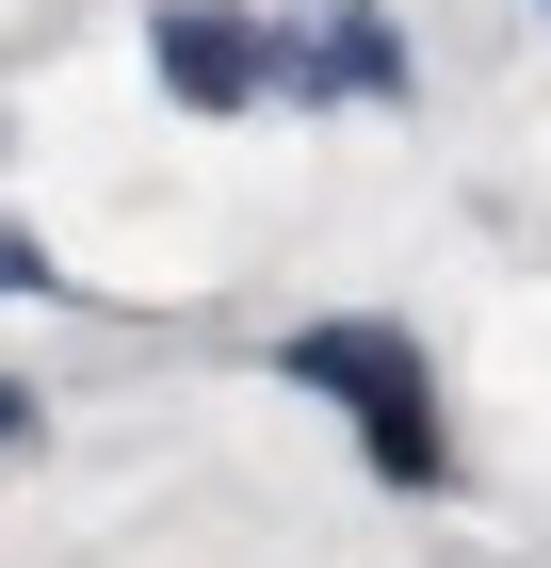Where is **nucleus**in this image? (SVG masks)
<instances>
[{
	"instance_id": "nucleus-2",
	"label": "nucleus",
	"mask_w": 551,
	"mask_h": 568,
	"mask_svg": "<svg viewBox=\"0 0 551 568\" xmlns=\"http://www.w3.org/2000/svg\"><path fill=\"white\" fill-rule=\"evenodd\" d=\"M146 65H163L178 114H244V98L293 82V33H259V17H227V0H163V17H146Z\"/></svg>"
},
{
	"instance_id": "nucleus-5",
	"label": "nucleus",
	"mask_w": 551,
	"mask_h": 568,
	"mask_svg": "<svg viewBox=\"0 0 551 568\" xmlns=\"http://www.w3.org/2000/svg\"><path fill=\"white\" fill-rule=\"evenodd\" d=\"M325 17H374V0H325Z\"/></svg>"
},
{
	"instance_id": "nucleus-4",
	"label": "nucleus",
	"mask_w": 551,
	"mask_h": 568,
	"mask_svg": "<svg viewBox=\"0 0 551 568\" xmlns=\"http://www.w3.org/2000/svg\"><path fill=\"white\" fill-rule=\"evenodd\" d=\"M17 438H33V390H0V455H17Z\"/></svg>"
},
{
	"instance_id": "nucleus-3",
	"label": "nucleus",
	"mask_w": 551,
	"mask_h": 568,
	"mask_svg": "<svg viewBox=\"0 0 551 568\" xmlns=\"http://www.w3.org/2000/svg\"><path fill=\"white\" fill-rule=\"evenodd\" d=\"M33 276H49V261H33V244H17V227H0V293H33Z\"/></svg>"
},
{
	"instance_id": "nucleus-1",
	"label": "nucleus",
	"mask_w": 551,
	"mask_h": 568,
	"mask_svg": "<svg viewBox=\"0 0 551 568\" xmlns=\"http://www.w3.org/2000/svg\"><path fill=\"white\" fill-rule=\"evenodd\" d=\"M293 390H325L340 423L374 438V471L389 487H455V438H438V390H422V342H406V325H357V308H340V325H293Z\"/></svg>"
}]
</instances>
